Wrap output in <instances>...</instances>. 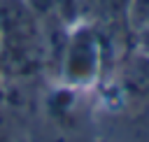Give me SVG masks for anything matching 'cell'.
Segmentation results:
<instances>
[{"instance_id":"6da1fadb","label":"cell","mask_w":149,"mask_h":142,"mask_svg":"<svg viewBox=\"0 0 149 142\" xmlns=\"http://www.w3.org/2000/svg\"><path fill=\"white\" fill-rule=\"evenodd\" d=\"M100 37L93 28V23H79L65 44V58H63V70L70 81L74 84H86L98 74L100 65Z\"/></svg>"},{"instance_id":"7a4b0ae2","label":"cell","mask_w":149,"mask_h":142,"mask_svg":"<svg viewBox=\"0 0 149 142\" xmlns=\"http://www.w3.org/2000/svg\"><path fill=\"white\" fill-rule=\"evenodd\" d=\"M121 91L128 102L149 107V56L135 49L121 70Z\"/></svg>"},{"instance_id":"3957f363","label":"cell","mask_w":149,"mask_h":142,"mask_svg":"<svg viewBox=\"0 0 149 142\" xmlns=\"http://www.w3.org/2000/svg\"><path fill=\"white\" fill-rule=\"evenodd\" d=\"M77 2L81 7V16L86 14L88 19L98 21H114V19L126 21L128 0H77Z\"/></svg>"},{"instance_id":"277c9868","label":"cell","mask_w":149,"mask_h":142,"mask_svg":"<svg viewBox=\"0 0 149 142\" xmlns=\"http://www.w3.org/2000/svg\"><path fill=\"white\" fill-rule=\"evenodd\" d=\"M126 26L133 35L149 30V0H128Z\"/></svg>"}]
</instances>
